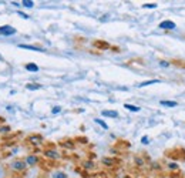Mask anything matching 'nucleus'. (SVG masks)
I'll use <instances>...</instances> for the list:
<instances>
[{"label":"nucleus","instance_id":"f257e3e1","mask_svg":"<svg viewBox=\"0 0 185 178\" xmlns=\"http://www.w3.org/2000/svg\"><path fill=\"white\" fill-rule=\"evenodd\" d=\"M165 155L172 158V160H179V161H185V150L181 147H175L172 150H167Z\"/></svg>","mask_w":185,"mask_h":178},{"label":"nucleus","instance_id":"f03ea898","mask_svg":"<svg viewBox=\"0 0 185 178\" xmlns=\"http://www.w3.org/2000/svg\"><path fill=\"white\" fill-rule=\"evenodd\" d=\"M158 27L160 29H164V30H174L175 27H177V24L174 22H171V20H164V22L160 23Z\"/></svg>","mask_w":185,"mask_h":178},{"label":"nucleus","instance_id":"7ed1b4c3","mask_svg":"<svg viewBox=\"0 0 185 178\" xmlns=\"http://www.w3.org/2000/svg\"><path fill=\"white\" fill-rule=\"evenodd\" d=\"M93 46L96 49H100V50H107V49H110L108 43L107 42H103V40H94L93 42Z\"/></svg>","mask_w":185,"mask_h":178},{"label":"nucleus","instance_id":"20e7f679","mask_svg":"<svg viewBox=\"0 0 185 178\" xmlns=\"http://www.w3.org/2000/svg\"><path fill=\"white\" fill-rule=\"evenodd\" d=\"M0 33L4 34V36H11V34L16 33V29H13L10 26H3V27H0Z\"/></svg>","mask_w":185,"mask_h":178},{"label":"nucleus","instance_id":"39448f33","mask_svg":"<svg viewBox=\"0 0 185 178\" xmlns=\"http://www.w3.org/2000/svg\"><path fill=\"white\" fill-rule=\"evenodd\" d=\"M118 163H120V161L115 160V158H103V164L107 165V167H113V165H115V164H118Z\"/></svg>","mask_w":185,"mask_h":178},{"label":"nucleus","instance_id":"423d86ee","mask_svg":"<svg viewBox=\"0 0 185 178\" xmlns=\"http://www.w3.org/2000/svg\"><path fill=\"white\" fill-rule=\"evenodd\" d=\"M29 141L33 143V144H39V143H42L43 141V137L42 135H39V134H33L29 137Z\"/></svg>","mask_w":185,"mask_h":178},{"label":"nucleus","instance_id":"0eeeda50","mask_svg":"<svg viewBox=\"0 0 185 178\" xmlns=\"http://www.w3.org/2000/svg\"><path fill=\"white\" fill-rule=\"evenodd\" d=\"M171 64H174V66L178 67V68H184V70H185V61H184V60L174 58V60H171Z\"/></svg>","mask_w":185,"mask_h":178},{"label":"nucleus","instance_id":"6e6552de","mask_svg":"<svg viewBox=\"0 0 185 178\" xmlns=\"http://www.w3.org/2000/svg\"><path fill=\"white\" fill-rule=\"evenodd\" d=\"M104 117H113V118H115V117H118V113L114 111V110H104V111L101 113Z\"/></svg>","mask_w":185,"mask_h":178},{"label":"nucleus","instance_id":"1a4fd4ad","mask_svg":"<svg viewBox=\"0 0 185 178\" xmlns=\"http://www.w3.org/2000/svg\"><path fill=\"white\" fill-rule=\"evenodd\" d=\"M44 155L47 157V158H58V154L56 153L54 150H46L44 151Z\"/></svg>","mask_w":185,"mask_h":178},{"label":"nucleus","instance_id":"9d476101","mask_svg":"<svg viewBox=\"0 0 185 178\" xmlns=\"http://www.w3.org/2000/svg\"><path fill=\"white\" fill-rule=\"evenodd\" d=\"M26 163L27 164H30V165H34V164H37L39 163V158L34 155H29L27 158H26Z\"/></svg>","mask_w":185,"mask_h":178},{"label":"nucleus","instance_id":"9b49d317","mask_svg":"<svg viewBox=\"0 0 185 178\" xmlns=\"http://www.w3.org/2000/svg\"><path fill=\"white\" fill-rule=\"evenodd\" d=\"M19 47H22V49H27V50H33V51H44L43 49H40V47H34V46H27V44H20Z\"/></svg>","mask_w":185,"mask_h":178},{"label":"nucleus","instance_id":"f8f14e48","mask_svg":"<svg viewBox=\"0 0 185 178\" xmlns=\"http://www.w3.org/2000/svg\"><path fill=\"white\" fill-rule=\"evenodd\" d=\"M115 147H118V148H128L130 147V143L128 141H124V140H118V143L115 144Z\"/></svg>","mask_w":185,"mask_h":178},{"label":"nucleus","instance_id":"ddd939ff","mask_svg":"<svg viewBox=\"0 0 185 178\" xmlns=\"http://www.w3.org/2000/svg\"><path fill=\"white\" fill-rule=\"evenodd\" d=\"M161 106H167V107H177L178 103L177 101H167V100H162L161 101Z\"/></svg>","mask_w":185,"mask_h":178},{"label":"nucleus","instance_id":"4468645a","mask_svg":"<svg viewBox=\"0 0 185 178\" xmlns=\"http://www.w3.org/2000/svg\"><path fill=\"white\" fill-rule=\"evenodd\" d=\"M13 167L16 168V170H24L26 164H24L23 161H14V163H13Z\"/></svg>","mask_w":185,"mask_h":178},{"label":"nucleus","instance_id":"2eb2a0df","mask_svg":"<svg viewBox=\"0 0 185 178\" xmlns=\"http://www.w3.org/2000/svg\"><path fill=\"white\" fill-rule=\"evenodd\" d=\"M60 144L63 145V147H65V148H73V147H74V143L70 141V140H63Z\"/></svg>","mask_w":185,"mask_h":178},{"label":"nucleus","instance_id":"dca6fc26","mask_svg":"<svg viewBox=\"0 0 185 178\" xmlns=\"http://www.w3.org/2000/svg\"><path fill=\"white\" fill-rule=\"evenodd\" d=\"M26 70H29V71H39V66H36V64H26Z\"/></svg>","mask_w":185,"mask_h":178},{"label":"nucleus","instance_id":"f3484780","mask_svg":"<svg viewBox=\"0 0 185 178\" xmlns=\"http://www.w3.org/2000/svg\"><path fill=\"white\" fill-rule=\"evenodd\" d=\"M155 83H160V80H150V81H144V83H141V84H138V87H145V86L155 84Z\"/></svg>","mask_w":185,"mask_h":178},{"label":"nucleus","instance_id":"a211bd4d","mask_svg":"<svg viewBox=\"0 0 185 178\" xmlns=\"http://www.w3.org/2000/svg\"><path fill=\"white\" fill-rule=\"evenodd\" d=\"M124 107L127 108V110H130V111H140V107H135V106H131V104H124Z\"/></svg>","mask_w":185,"mask_h":178},{"label":"nucleus","instance_id":"6ab92c4d","mask_svg":"<svg viewBox=\"0 0 185 178\" xmlns=\"http://www.w3.org/2000/svg\"><path fill=\"white\" fill-rule=\"evenodd\" d=\"M26 87H27V90H39V89H42V86H40V84H34V83H33V84H27Z\"/></svg>","mask_w":185,"mask_h":178},{"label":"nucleus","instance_id":"aec40b11","mask_svg":"<svg viewBox=\"0 0 185 178\" xmlns=\"http://www.w3.org/2000/svg\"><path fill=\"white\" fill-rule=\"evenodd\" d=\"M170 178H182V172L178 171V172H171L170 174Z\"/></svg>","mask_w":185,"mask_h":178},{"label":"nucleus","instance_id":"412c9836","mask_svg":"<svg viewBox=\"0 0 185 178\" xmlns=\"http://www.w3.org/2000/svg\"><path fill=\"white\" fill-rule=\"evenodd\" d=\"M94 121L97 122V124H100V125H101V127H103V128H106V130H107V128H108V125H107V124H106V122L103 121V120H100V118H96V120H94Z\"/></svg>","mask_w":185,"mask_h":178},{"label":"nucleus","instance_id":"4be33fe9","mask_svg":"<svg viewBox=\"0 0 185 178\" xmlns=\"http://www.w3.org/2000/svg\"><path fill=\"white\" fill-rule=\"evenodd\" d=\"M83 167L84 168H93L94 167V164H93V161H86V163L83 164Z\"/></svg>","mask_w":185,"mask_h":178},{"label":"nucleus","instance_id":"5701e85b","mask_svg":"<svg viewBox=\"0 0 185 178\" xmlns=\"http://www.w3.org/2000/svg\"><path fill=\"white\" fill-rule=\"evenodd\" d=\"M168 168L170 170H179V165L175 164V163H171V164H168Z\"/></svg>","mask_w":185,"mask_h":178},{"label":"nucleus","instance_id":"b1692460","mask_svg":"<svg viewBox=\"0 0 185 178\" xmlns=\"http://www.w3.org/2000/svg\"><path fill=\"white\" fill-rule=\"evenodd\" d=\"M33 4H34V3L30 1V0H24V1H23V6H26V7H33Z\"/></svg>","mask_w":185,"mask_h":178},{"label":"nucleus","instance_id":"393cba45","mask_svg":"<svg viewBox=\"0 0 185 178\" xmlns=\"http://www.w3.org/2000/svg\"><path fill=\"white\" fill-rule=\"evenodd\" d=\"M144 7H145V9H155L157 4H155V3H147V4H144Z\"/></svg>","mask_w":185,"mask_h":178},{"label":"nucleus","instance_id":"a878e982","mask_svg":"<svg viewBox=\"0 0 185 178\" xmlns=\"http://www.w3.org/2000/svg\"><path fill=\"white\" fill-rule=\"evenodd\" d=\"M54 178H67V175H65L64 172H56Z\"/></svg>","mask_w":185,"mask_h":178},{"label":"nucleus","instance_id":"bb28decb","mask_svg":"<svg viewBox=\"0 0 185 178\" xmlns=\"http://www.w3.org/2000/svg\"><path fill=\"white\" fill-rule=\"evenodd\" d=\"M135 163H137V165H144V161L140 157H135Z\"/></svg>","mask_w":185,"mask_h":178},{"label":"nucleus","instance_id":"cd10ccee","mask_svg":"<svg viewBox=\"0 0 185 178\" xmlns=\"http://www.w3.org/2000/svg\"><path fill=\"white\" fill-rule=\"evenodd\" d=\"M76 140L78 143H87V138H86V137H77Z\"/></svg>","mask_w":185,"mask_h":178},{"label":"nucleus","instance_id":"c85d7f7f","mask_svg":"<svg viewBox=\"0 0 185 178\" xmlns=\"http://www.w3.org/2000/svg\"><path fill=\"white\" fill-rule=\"evenodd\" d=\"M160 66H161V67H168V66H170V63H168V61H164V60H161V61H160Z\"/></svg>","mask_w":185,"mask_h":178},{"label":"nucleus","instance_id":"c756f323","mask_svg":"<svg viewBox=\"0 0 185 178\" xmlns=\"http://www.w3.org/2000/svg\"><path fill=\"white\" fill-rule=\"evenodd\" d=\"M96 178H107V175L104 172H100V174H96Z\"/></svg>","mask_w":185,"mask_h":178},{"label":"nucleus","instance_id":"7c9ffc66","mask_svg":"<svg viewBox=\"0 0 185 178\" xmlns=\"http://www.w3.org/2000/svg\"><path fill=\"white\" fill-rule=\"evenodd\" d=\"M60 111H61V107H56V108H53V114H58Z\"/></svg>","mask_w":185,"mask_h":178},{"label":"nucleus","instance_id":"2f4dec72","mask_svg":"<svg viewBox=\"0 0 185 178\" xmlns=\"http://www.w3.org/2000/svg\"><path fill=\"white\" fill-rule=\"evenodd\" d=\"M144 144H148V137H142V140H141Z\"/></svg>","mask_w":185,"mask_h":178},{"label":"nucleus","instance_id":"473e14b6","mask_svg":"<svg viewBox=\"0 0 185 178\" xmlns=\"http://www.w3.org/2000/svg\"><path fill=\"white\" fill-rule=\"evenodd\" d=\"M9 130H10L9 127H1V128H0V131H4V133H6V131H9Z\"/></svg>","mask_w":185,"mask_h":178},{"label":"nucleus","instance_id":"72a5a7b5","mask_svg":"<svg viewBox=\"0 0 185 178\" xmlns=\"http://www.w3.org/2000/svg\"><path fill=\"white\" fill-rule=\"evenodd\" d=\"M19 16H22V17H24V19H27V17H29V16H26V14H24V13H22V11L19 13Z\"/></svg>","mask_w":185,"mask_h":178},{"label":"nucleus","instance_id":"f704fd0d","mask_svg":"<svg viewBox=\"0 0 185 178\" xmlns=\"http://www.w3.org/2000/svg\"><path fill=\"white\" fill-rule=\"evenodd\" d=\"M1 121H3V118H1V117H0V122H1Z\"/></svg>","mask_w":185,"mask_h":178},{"label":"nucleus","instance_id":"c9c22d12","mask_svg":"<svg viewBox=\"0 0 185 178\" xmlns=\"http://www.w3.org/2000/svg\"><path fill=\"white\" fill-rule=\"evenodd\" d=\"M0 60H1V56H0Z\"/></svg>","mask_w":185,"mask_h":178},{"label":"nucleus","instance_id":"e433bc0d","mask_svg":"<svg viewBox=\"0 0 185 178\" xmlns=\"http://www.w3.org/2000/svg\"><path fill=\"white\" fill-rule=\"evenodd\" d=\"M14 178H16V177H14Z\"/></svg>","mask_w":185,"mask_h":178}]
</instances>
